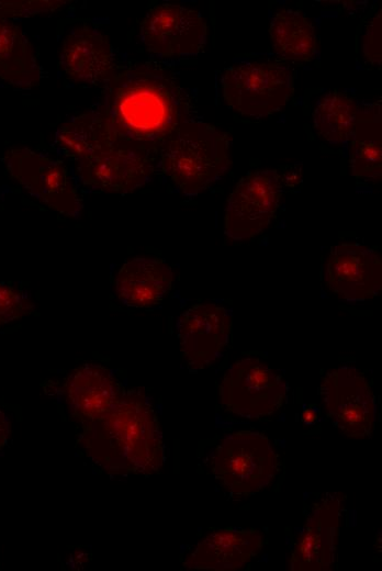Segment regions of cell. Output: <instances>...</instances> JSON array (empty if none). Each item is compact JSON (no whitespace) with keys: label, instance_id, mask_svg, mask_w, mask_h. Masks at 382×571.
Wrapping results in <instances>:
<instances>
[{"label":"cell","instance_id":"6da1fadb","mask_svg":"<svg viewBox=\"0 0 382 571\" xmlns=\"http://www.w3.org/2000/svg\"><path fill=\"white\" fill-rule=\"evenodd\" d=\"M98 112L115 139L148 150L188 121L190 107L168 74L142 64L109 79Z\"/></svg>","mask_w":382,"mask_h":571},{"label":"cell","instance_id":"7a4b0ae2","mask_svg":"<svg viewBox=\"0 0 382 571\" xmlns=\"http://www.w3.org/2000/svg\"><path fill=\"white\" fill-rule=\"evenodd\" d=\"M78 443L110 474H151L164 463L158 417L144 394L131 390L102 417L82 424Z\"/></svg>","mask_w":382,"mask_h":571},{"label":"cell","instance_id":"3957f363","mask_svg":"<svg viewBox=\"0 0 382 571\" xmlns=\"http://www.w3.org/2000/svg\"><path fill=\"white\" fill-rule=\"evenodd\" d=\"M160 156L162 171L184 194L195 195L227 170L229 145L215 127L188 120L166 138Z\"/></svg>","mask_w":382,"mask_h":571},{"label":"cell","instance_id":"277c9868","mask_svg":"<svg viewBox=\"0 0 382 571\" xmlns=\"http://www.w3.org/2000/svg\"><path fill=\"white\" fill-rule=\"evenodd\" d=\"M213 473L235 497H247L268 486L277 473V456L257 432L227 435L216 448Z\"/></svg>","mask_w":382,"mask_h":571},{"label":"cell","instance_id":"5b68a950","mask_svg":"<svg viewBox=\"0 0 382 571\" xmlns=\"http://www.w3.org/2000/svg\"><path fill=\"white\" fill-rule=\"evenodd\" d=\"M221 82L227 105L250 116H265L278 111L293 92L290 70L272 63L232 66L225 69Z\"/></svg>","mask_w":382,"mask_h":571},{"label":"cell","instance_id":"8992f818","mask_svg":"<svg viewBox=\"0 0 382 571\" xmlns=\"http://www.w3.org/2000/svg\"><path fill=\"white\" fill-rule=\"evenodd\" d=\"M285 381L258 358L235 361L224 373L218 394L224 410L246 418L278 411L286 396Z\"/></svg>","mask_w":382,"mask_h":571},{"label":"cell","instance_id":"52a82bcc","mask_svg":"<svg viewBox=\"0 0 382 571\" xmlns=\"http://www.w3.org/2000/svg\"><path fill=\"white\" fill-rule=\"evenodd\" d=\"M9 176L32 195L65 216L76 217L81 203L66 168L29 148H12L4 156Z\"/></svg>","mask_w":382,"mask_h":571},{"label":"cell","instance_id":"ba28073f","mask_svg":"<svg viewBox=\"0 0 382 571\" xmlns=\"http://www.w3.org/2000/svg\"><path fill=\"white\" fill-rule=\"evenodd\" d=\"M319 394L328 417L344 434L371 435L375 422L374 395L357 369L340 367L329 371L321 382Z\"/></svg>","mask_w":382,"mask_h":571},{"label":"cell","instance_id":"9c48e42d","mask_svg":"<svg viewBox=\"0 0 382 571\" xmlns=\"http://www.w3.org/2000/svg\"><path fill=\"white\" fill-rule=\"evenodd\" d=\"M78 160L82 182L106 192L134 191L153 172L147 150L121 139L109 142Z\"/></svg>","mask_w":382,"mask_h":571},{"label":"cell","instance_id":"30bf717a","mask_svg":"<svg viewBox=\"0 0 382 571\" xmlns=\"http://www.w3.org/2000/svg\"><path fill=\"white\" fill-rule=\"evenodd\" d=\"M281 194L276 170L249 172L237 183L225 209V233L234 240L261 233L273 217Z\"/></svg>","mask_w":382,"mask_h":571},{"label":"cell","instance_id":"8fae6325","mask_svg":"<svg viewBox=\"0 0 382 571\" xmlns=\"http://www.w3.org/2000/svg\"><path fill=\"white\" fill-rule=\"evenodd\" d=\"M141 38L161 57L194 55L206 42V24L199 11L179 4L153 7L141 23Z\"/></svg>","mask_w":382,"mask_h":571},{"label":"cell","instance_id":"7c38bea8","mask_svg":"<svg viewBox=\"0 0 382 571\" xmlns=\"http://www.w3.org/2000/svg\"><path fill=\"white\" fill-rule=\"evenodd\" d=\"M177 332L182 359L193 369H203L226 349L232 314L214 303H198L179 316Z\"/></svg>","mask_w":382,"mask_h":571},{"label":"cell","instance_id":"4fadbf2b","mask_svg":"<svg viewBox=\"0 0 382 571\" xmlns=\"http://www.w3.org/2000/svg\"><path fill=\"white\" fill-rule=\"evenodd\" d=\"M328 288L349 302H361L379 294L382 288V262L378 253L359 244L332 247L326 261Z\"/></svg>","mask_w":382,"mask_h":571},{"label":"cell","instance_id":"5bb4252c","mask_svg":"<svg viewBox=\"0 0 382 571\" xmlns=\"http://www.w3.org/2000/svg\"><path fill=\"white\" fill-rule=\"evenodd\" d=\"M63 393L71 417L86 424L112 411L125 391L108 368L85 363L66 377Z\"/></svg>","mask_w":382,"mask_h":571},{"label":"cell","instance_id":"9a60e30c","mask_svg":"<svg viewBox=\"0 0 382 571\" xmlns=\"http://www.w3.org/2000/svg\"><path fill=\"white\" fill-rule=\"evenodd\" d=\"M59 64L68 77L88 85L106 83L115 68L110 42L90 26L77 27L65 37Z\"/></svg>","mask_w":382,"mask_h":571},{"label":"cell","instance_id":"2e32d148","mask_svg":"<svg viewBox=\"0 0 382 571\" xmlns=\"http://www.w3.org/2000/svg\"><path fill=\"white\" fill-rule=\"evenodd\" d=\"M340 503L328 497L314 507L291 557L293 570H322L334 561Z\"/></svg>","mask_w":382,"mask_h":571},{"label":"cell","instance_id":"e0dca14e","mask_svg":"<svg viewBox=\"0 0 382 571\" xmlns=\"http://www.w3.org/2000/svg\"><path fill=\"white\" fill-rule=\"evenodd\" d=\"M172 281V269L162 259L136 257L121 266L114 279V289L123 304L148 307L162 301Z\"/></svg>","mask_w":382,"mask_h":571},{"label":"cell","instance_id":"ac0fdd59","mask_svg":"<svg viewBox=\"0 0 382 571\" xmlns=\"http://www.w3.org/2000/svg\"><path fill=\"white\" fill-rule=\"evenodd\" d=\"M263 545L258 530L218 529L201 540L184 564L193 569L235 570L246 564Z\"/></svg>","mask_w":382,"mask_h":571},{"label":"cell","instance_id":"d6986e66","mask_svg":"<svg viewBox=\"0 0 382 571\" xmlns=\"http://www.w3.org/2000/svg\"><path fill=\"white\" fill-rule=\"evenodd\" d=\"M349 160L358 179H380L382 173L381 107L369 105L359 110L351 135Z\"/></svg>","mask_w":382,"mask_h":571},{"label":"cell","instance_id":"ffe728a7","mask_svg":"<svg viewBox=\"0 0 382 571\" xmlns=\"http://www.w3.org/2000/svg\"><path fill=\"white\" fill-rule=\"evenodd\" d=\"M0 78L23 88L35 86L41 79L31 43L16 25L4 21H0Z\"/></svg>","mask_w":382,"mask_h":571},{"label":"cell","instance_id":"44dd1931","mask_svg":"<svg viewBox=\"0 0 382 571\" xmlns=\"http://www.w3.org/2000/svg\"><path fill=\"white\" fill-rule=\"evenodd\" d=\"M269 33L276 53L284 59L307 61L315 53L314 27L300 11H279L271 20Z\"/></svg>","mask_w":382,"mask_h":571},{"label":"cell","instance_id":"7402d4cb","mask_svg":"<svg viewBox=\"0 0 382 571\" xmlns=\"http://www.w3.org/2000/svg\"><path fill=\"white\" fill-rule=\"evenodd\" d=\"M358 112L353 99L341 92H329L319 99L313 111L315 130L329 143H344L351 138Z\"/></svg>","mask_w":382,"mask_h":571},{"label":"cell","instance_id":"603a6c76","mask_svg":"<svg viewBox=\"0 0 382 571\" xmlns=\"http://www.w3.org/2000/svg\"><path fill=\"white\" fill-rule=\"evenodd\" d=\"M112 141L115 138L98 111L72 117L56 133V144L77 159Z\"/></svg>","mask_w":382,"mask_h":571},{"label":"cell","instance_id":"cb8c5ba5","mask_svg":"<svg viewBox=\"0 0 382 571\" xmlns=\"http://www.w3.org/2000/svg\"><path fill=\"white\" fill-rule=\"evenodd\" d=\"M34 312L33 301L11 283L0 282V325Z\"/></svg>","mask_w":382,"mask_h":571},{"label":"cell","instance_id":"d4e9b609","mask_svg":"<svg viewBox=\"0 0 382 571\" xmlns=\"http://www.w3.org/2000/svg\"><path fill=\"white\" fill-rule=\"evenodd\" d=\"M363 52L367 59L375 66L381 64V14L369 23L363 38Z\"/></svg>","mask_w":382,"mask_h":571},{"label":"cell","instance_id":"484cf974","mask_svg":"<svg viewBox=\"0 0 382 571\" xmlns=\"http://www.w3.org/2000/svg\"><path fill=\"white\" fill-rule=\"evenodd\" d=\"M10 434V425L7 416L0 411V449L5 445Z\"/></svg>","mask_w":382,"mask_h":571},{"label":"cell","instance_id":"4316f807","mask_svg":"<svg viewBox=\"0 0 382 571\" xmlns=\"http://www.w3.org/2000/svg\"><path fill=\"white\" fill-rule=\"evenodd\" d=\"M302 419L307 424H312L317 419V415L314 411L308 408L303 412Z\"/></svg>","mask_w":382,"mask_h":571}]
</instances>
